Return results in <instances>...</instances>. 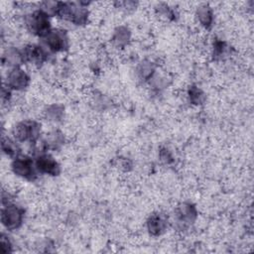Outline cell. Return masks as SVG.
I'll return each instance as SVG.
<instances>
[{
  "label": "cell",
  "instance_id": "cell-1",
  "mask_svg": "<svg viewBox=\"0 0 254 254\" xmlns=\"http://www.w3.org/2000/svg\"><path fill=\"white\" fill-rule=\"evenodd\" d=\"M26 26L32 34L42 39L52 31L50 16L41 9L32 12L26 17Z\"/></svg>",
  "mask_w": 254,
  "mask_h": 254
},
{
  "label": "cell",
  "instance_id": "cell-2",
  "mask_svg": "<svg viewBox=\"0 0 254 254\" xmlns=\"http://www.w3.org/2000/svg\"><path fill=\"white\" fill-rule=\"evenodd\" d=\"M41 135V124L35 120H24L13 128V136L17 142L35 143Z\"/></svg>",
  "mask_w": 254,
  "mask_h": 254
},
{
  "label": "cell",
  "instance_id": "cell-3",
  "mask_svg": "<svg viewBox=\"0 0 254 254\" xmlns=\"http://www.w3.org/2000/svg\"><path fill=\"white\" fill-rule=\"evenodd\" d=\"M24 216L25 210L21 206L13 202L2 204L1 222L6 229L15 230L19 228L24 221Z\"/></svg>",
  "mask_w": 254,
  "mask_h": 254
},
{
  "label": "cell",
  "instance_id": "cell-4",
  "mask_svg": "<svg viewBox=\"0 0 254 254\" xmlns=\"http://www.w3.org/2000/svg\"><path fill=\"white\" fill-rule=\"evenodd\" d=\"M11 168L14 174L22 179L34 181L38 177L39 172L37 171L35 162L28 156L19 155L14 158Z\"/></svg>",
  "mask_w": 254,
  "mask_h": 254
},
{
  "label": "cell",
  "instance_id": "cell-5",
  "mask_svg": "<svg viewBox=\"0 0 254 254\" xmlns=\"http://www.w3.org/2000/svg\"><path fill=\"white\" fill-rule=\"evenodd\" d=\"M45 46L54 53L65 52L69 47L68 36L65 31L52 29V31L43 38Z\"/></svg>",
  "mask_w": 254,
  "mask_h": 254
},
{
  "label": "cell",
  "instance_id": "cell-6",
  "mask_svg": "<svg viewBox=\"0 0 254 254\" xmlns=\"http://www.w3.org/2000/svg\"><path fill=\"white\" fill-rule=\"evenodd\" d=\"M30 83L29 74L21 67H14L7 74L6 86L13 90H23Z\"/></svg>",
  "mask_w": 254,
  "mask_h": 254
},
{
  "label": "cell",
  "instance_id": "cell-7",
  "mask_svg": "<svg viewBox=\"0 0 254 254\" xmlns=\"http://www.w3.org/2000/svg\"><path fill=\"white\" fill-rule=\"evenodd\" d=\"M37 171L49 176H59L61 173L60 164L49 154H41L35 160Z\"/></svg>",
  "mask_w": 254,
  "mask_h": 254
},
{
  "label": "cell",
  "instance_id": "cell-8",
  "mask_svg": "<svg viewBox=\"0 0 254 254\" xmlns=\"http://www.w3.org/2000/svg\"><path fill=\"white\" fill-rule=\"evenodd\" d=\"M22 53L25 63L42 64L48 60L47 51L38 45H28L22 50Z\"/></svg>",
  "mask_w": 254,
  "mask_h": 254
},
{
  "label": "cell",
  "instance_id": "cell-9",
  "mask_svg": "<svg viewBox=\"0 0 254 254\" xmlns=\"http://www.w3.org/2000/svg\"><path fill=\"white\" fill-rule=\"evenodd\" d=\"M197 216L195 206L190 202H184L180 204L176 209L177 221L183 226L190 225L194 222Z\"/></svg>",
  "mask_w": 254,
  "mask_h": 254
},
{
  "label": "cell",
  "instance_id": "cell-10",
  "mask_svg": "<svg viewBox=\"0 0 254 254\" xmlns=\"http://www.w3.org/2000/svg\"><path fill=\"white\" fill-rule=\"evenodd\" d=\"M168 227L167 217L159 212L153 213L147 220L148 232L153 236H159L163 234Z\"/></svg>",
  "mask_w": 254,
  "mask_h": 254
},
{
  "label": "cell",
  "instance_id": "cell-11",
  "mask_svg": "<svg viewBox=\"0 0 254 254\" xmlns=\"http://www.w3.org/2000/svg\"><path fill=\"white\" fill-rule=\"evenodd\" d=\"M2 62L6 64L8 66H11L12 68L20 67L21 64H25L22 51L14 47H10L5 50L2 57Z\"/></svg>",
  "mask_w": 254,
  "mask_h": 254
},
{
  "label": "cell",
  "instance_id": "cell-12",
  "mask_svg": "<svg viewBox=\"0 0 254 254\" xmlns=\"http://www.w3.org/2000/svg\"><path fill=\"white\" fill-rule=\"evenodd\" d=\"M195 15L200 26H202L204 29H210L212 27L214 21V14L212 8L209 5L202 4L198 6Z\"/></svg>",
  "mask_w": 254,
  "mask_h": 254
},
{
  "label": "cell",
  "instance_id": "cell-13",
  "mask_svg": "<svg viewBox=\"0 0 254 254\" xmlns=\"http://www.w3.org/2000/svg\"><path fill=\"white\" fill-rule=\"evenodd\" d=\"M131 39V32L126 26H119L114 30L111 41L117 48H124L128 45Z\"/></svg>",
  "mask_w": 254,
  "mask_h": 254
},
{
  "label": "cell",
  "instance_id": "cell-14",
  "mask_svg": "<svg viewBox=\"0 0 254 254\" xmlns=\"http://www.w3.org/2000/svg\"><path fill=\"white\" fill-rule=\"evenodd\" d=\"M64 142V137L60 131H54L50 133L44 141V146L47 149H58Z\"/></svg>",
  "mask_w": 254,
  "mask_h": 254
},
{
  "label": "cell",
  "instance_id": "cell-15",
  "mask_svg": "<svg viewBox=\"0 0 254 254\" xmlns=\"http://www.w3.org/2000/svg\"><path fill=\"white\" fill-rule=\"evenodd\" d=\"M64 108L63 105L52 104L46 108L45 113H46V117L48 118V120L54 121V122H59L64 117Z\"/></svg>",
  "mask_w": 254,
  "mask_h": 254
},
{
  "label": "cell",
  "instance_id": "cell-16",
  "mask_svg": "<svg viewBox=\"0 0 254 254\" xmlns=\"http://www.w3.org/2000/svg\"><path fill=\"white\" fill-rule=\"evenodd\" d=\"M188 97H189L190 102L193 105H200L205 100V94L196 85H191V86L189 87Z\"/></svg>",
  "mask_w": 254,
  "mask_h": 254
},
{
  "label": "cell",
  "instance_id": "cell-17",
  "mask_svg": "<svg viewBox=\"0 0 254 254\" xmlns=\"http://www.w3.org/2000/svg\"><path fill=\"white\" fill-rule=\"evenodd\" d=\"M1 147H2V151H3L7 156H9V157L16 158L17 156L20 155V154H19L18 147H17V144H16V141L11 140L10 138H5V137H3Z\"/></svg>",
  "mask_w": 254,
  "mask_h": 254
},
{
  "label": "cell",
  "instance_id": "cell-18",
  "mask_svg": "<svg viewBox=\"0 0 254 254\" xmlns=\"http://www.w3.org/2000/svg\"><path fill=\"white\" fill-rule=\"evenodd\" d=\"M155 71V66L150 62H144L142 63L138 67V74L141 79L147 80L150 79Z\"/></svg>",
  "mask_w": 254,
  "mask_h": 254
},
{
  "label": "cell",
  "instance_id": "cell-19",
  "mask_svg": "<svg viewBox=\"0 0 254 254\" xmlns=\"http://www.w3.org/2000/svg\"><path fill=\"white\" fill-rule=\"evenodd\" d=\"M227 51V45L225 42L221 41V40H216L213 43V58L215 60L218 59H222L223 56H225Z\"/></svg>",
  "mask_w": 254,
  "mask_h": 254
},
{
  "label": "cell",
  "instance_id": "cell-20",
  "mask_svg": "<svg viewBox=\"0 0 254 254\" xmlns=\"http://www.w3.org/2000/svg\"><path fill=\"white\" fill-rule=\"evenodd\" d=\"M157 10H158V13H159L161 16H163L164 18H166V19H168V20H175V18H176V13H175V11L173 10V8H171V7H170L169 5H167V4H164V3L160 4V5L158 6Z\"/></svg>",
  "mask_w": 254,
  "mask_h": 254
},
{
  "label": "cell",
  "instance_id": "cell-21",
  "mask_svg": "<svg viewBox=\"0 0 254 254\" xmlns=\"http://www.w3.org/2000/svg\"><path fill=\"white\" fill-rule=\"evenodd\" d=\"M0 247H1V252L3 254L11 253L13 251L12 243H11L9 237L4 233H2L1 237H0Z\"/></svg>",
  "mask_w": 254,
  "mask_h": 254
},
{
  "label": "cell",
  "instance_id": "cell-22",
  "mask_svg": "<svg viewBox=\"0 0 254 254\" xmlns=\"http://www.w3.org/2000/svg\"><path fill=\"white\" fill-rule=\"evenodd\" d=\"M160 158H161V161L164 162L165 164H170L173 162V156H172L171 152L166 148H164L160 151Z\"/></svg>",
  "mask_w": 254,
  "mask_h": 254
}]
</instances>
